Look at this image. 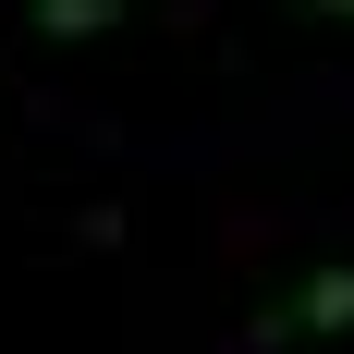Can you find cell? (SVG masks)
<instances>
[{"instance_id": "cell-1", "label": "cell", "mask_w": 354, "mask_h": 354, "mask_svg": "<svg viewBox=\"0 0 354 354\" xmlns=\"http://www.w3.org/2000/svg\"><path fill=\"white\" fill-rule=\"evenodd\" d=\"M293 330H354V269H318L293 306H269V342H293Z\"/></svg>"}, {"instance_id": "cell-2", "label": "cell", "mask_w": 354, "mask_h": 354, "mask_svg": "<svg viewBox=\"0 0 354 354\" xmlns=\"http://www.w3.org/2000/svg\"><path fill=\"white\" fill-rule=\"evenodd\" d=\"M122 0H37V37H110Z\"/></svg>"}, {"instance_id": "cell-3", "label": "cell", "mask_w": 354, "mask_h": 354, "mask_svg": "<svg viewBox=\"0 0 354 354\" xmlns=\"http://www.w3.org/2000/svg\"><path fill=\"white\" fill-rule=\"evenodd\" d=\"M306 12H330V25H354V0H306Z\"/></svg>"}]
</instances>
